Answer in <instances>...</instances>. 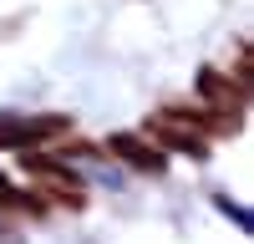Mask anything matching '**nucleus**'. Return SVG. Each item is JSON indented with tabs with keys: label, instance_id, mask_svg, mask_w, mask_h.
Here are the masks:
<instances>
[{
	"label": "nucleus",
	"instance_id": "obj_1",
	"mask_svg": "<svg viewBox=\"0 0 254 244\" xmlns=\"http://www.w3.org/2000/svg\"><path fill=\"white\" fill-rule=\"evenodd\" d=\"M107 148H112L122 163L142 168V173H163V168H168V163H163V153L153 148V142H142V137H132V132H112V137H107Z\"/></svg>",
	"mask_w": 254,
	"mask_h": 244
},
{
	"label": "nucleus",
	"instance_id": "obj_2",
	"mask_svg": "<svg viewBox=\"0 0 254 244\" xmlns=\"http://www.w3.org/2000/svg\"><path fill=\"white\" fill-rule=\"evenodd\" d=\"M198 92H203L208 102H219V107H239V92L229 87L219 71H198Z\"/></svg>",
	"mask_w": 254,
	"mask_h": 244
},
{
	"label": "nucleus",
	"instance_id": "obj_3",
	"mask_svg": "<svg viewBox=\"0 0 254 244\" xmlns=\"http://www.w3.org/2000/svg\"><path fill=\"white\" fill-rule=\"evenodd\" d=\"M158 137H163V142H168V148H173V153H188V158H203V142H198V137H188V132H178V127H173V122H168V117H163Z\"/></svg>",
	"mask_w": 254,
	"mask_h": 244
}]
</instances>
